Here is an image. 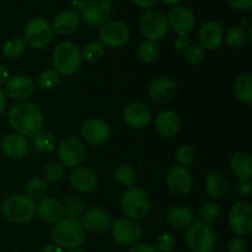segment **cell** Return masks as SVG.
Listing matches in <instances>:
<instances>
[{"mask_svg": "<svg viewBox=\"0 0 252 252\" xmlns=\"http://www.w3.org/2000/svg\"><path fill=\"white\" fill-rule=\"evenodd\" d=\"M7 80H9V71H7L6 66L0 64V86L6 84Z\"/></svg>", "mask_w": 252, "mask_h": 252, "instance_id": "51", "label": "cell"}, {"mask_svg": "<svg viewBox=\"0 0 252 252\" xmlns=\"http://www.w3.org/2000/svg\"><path fill=\"white\" fill-rule=\"evenodd\" d=\"M112 235L120 245L133 246L142 238V229L132 219H118L112 224Z\"/></svg>", "mask_w": 252, "mask_h": 252, "instance_id": "13", "label": "cell"}, {"mask_svg": "<svg viewBox=\"0 0 252 252\" xmlns=\"http://www.w3.org/2000/svg\"><path fill=\"white\" fill-rule=\"evenodd\" d=\"M26 192L31 199H42L47 193L46 182L41 177H33L26 185Z\"/></svg>", "mask_w": 252, "mask_h": 252, "instance_id": "36", "label": "cell"}, {"mask_svg": "<svg viewBox=\"0 0 252 252\" xmlns=\"http://www.w3.org/2000/svg\"><path fill=\"white\" fill-rule=\"evenodd\" d=\"M194 214L189 207L176 206L172 207L167 213V220L172 226L177 229H184L193 223Z\"/></svg>", "mask_w": 252, "mask_h": 252, "instance_id": "29", "label": "cell"}, {"mask_svg": "<svg viewBox=\"0 0 252 252\" xmlns=\"http://www.w3.org/2000/svg\"><path fill=\"white\" fill-rule=\"evenodd\" d=\"M85 213V204L79 197H70L66 199L65 204L63 206V216L65 218H75L84 216Z\"/></svg>", "mask_w": 252, "mask_h": 252, "instance_id": "34", "label": "cell"}, {"mask_svg": "<svg viewBox=\"0 0 252 252\" xmlns=\"http://www.w3.org/2000/svg\"><path fill=\"white\" fill-rule=\"evenodd\" d=\"M59 159L63 165L69 167L79 166L86 158V148L78 138L68 137L61 142L58 147Z\"/></svg>", "mask_w": 252, "mask_h": 252, "instance_id": "12", "label": "cell"}, {"mask_svg": "<svg viewBox=\"0 0 252 252\" xmlns=\"http://www.w3.org/2000/svg\"><path fill=\"white\" fill-rule=\"evenodd\" d=\"M83 225L91 233H105L112 226V219L110 214L101 208H93L85 212L83 216Z\"/></svg>", "mask_w": 252, "mask_h": 252, "instance_id": "19", "label": "cell"}, {"mask_svg": "<svg viewBox=\"0 0 252 252\" xmlns=\"http://www.w3.org/2000/svg\"><path fill=\"white\" fill-rule=\"evenodd\" d=\"M123 117L127 125L134 128H143L152 120V113L147 105L142 102H132L125 108Z\"/></svg>", "mask_w": 252, "mask_h": 252, "instance_id": "21", "label": "cell"}, {"mask_svg": "<svg viewBox=\"0 0 252 252\" xmlns=\"http://www.w3.org/2000/svg\"><path fill=\"white\" fill-rule=\"evenodd\" d=\"M251 189L252 185L250 180H240V181L238 182V185H236V191H238V193L243 197H250Z\"/></svg>", "mask_w": 252, "mask_h": 252, "instance_id": "47", "label": "cell"}, {"mask_svg": "<svg viewBox=\"0 0 252 252\" xmlns=\"http://www.w3.org/2000/svg\"><path fill=\"white\" fill-rule=\"evenodd\" d=\"M224 30L217 21H208L202 26L199 31V46L203 49L214 51L221 46L224 41Z\"/></svg>", "mask_w": 252, "mask_h": 252, "instance_id": "18", "label": "cell"}, {"mask_svg": "<svg viewBox=\"0 0 252 252\" xmlns=\"http://www.w3.org/2000/svg\"><path fill=\"white\" fill-rule=\"evenodd\" d=\"M33 145L41 153L53 152L57 147L56 135L52 132H48V130L41 129L33 135Z\"/></svg>", "mask_w": 252, "mask_h": 252, "instance_id": "31", "label": "cell"}, {"mask_svg": "<svg viewBox=\"0 0 252 252\" xmlns=\"http://www.w3.org/2000/svg\"><path fill=\"white\" fill-rule=\"evenodd\" d=\"M233 174L240 180H250L252 175V159L248 153H236L230 160Z\"/></svg>", "mask_w": 252, "mask_h": 252, "instance_id": "28", "label": "cell"}, {"mask_svg": "<svg viewBox=\"0 0 252 252\" xmlns=\"http://www.w3.org/2000/svg\"><path fill=\"white\" fill-rule=\"evenodd\" d=\"M121 207L128 219H132V220L143 219L149 214L150 209H152V198L144 189L130 186L123 193L122 199H121Z\"/></svg>", "mask_w": 252, "mask_h": 252, "instance_id": "4", "label": "cell"}, {"mask_svg": "<svg viewBox=\"0 0 252 252\" xmlns=\"http://www.w3.org/2000/svg\"><path fill=\"white\" fill-rule=\"evenodd\" d=\"M1 150L6 157L11 159H22L29 153L30 147L27 140L22 135L7 134L1 140Z\"/></svg>", "mask_w": 252, "mask_h": 252, "instance_id": "24", "label": "cell"}, {"mask_svg": "<svg viewBox=\"0 0 252 252\" xmlns=\"http://www.w3.org/2000/svg\"><path fill=\"white\" fill-rule=\"evenodd\" d=\"M112 15L110 0H86L81 7V17L90 26H101Z\"/></svg>", "mask_w": 252, "mask_h": 252, "instance_id": "10", "label": "cell"}, {"mask_svg": "<svg viewBox=\"0 0 252 252\" xmlns=\"http://www.w3.org/2000/svg\"><path fill=\"white\" fill-rule=\"evenodd\" d=\"M52 38H53V29L44 17H34L24 30V41L32 48H44L51 43Z\"/></svg>", "mask_w": 252, "mask_h": 252, "instance_id": "8", "label": "cell"}, {"mask_svg": "<svg viewBox=\"0 0 252 252\" xmlns=\"http://www.w3.org/2000/svg\"><path fill=\"white\" fill-rule=\"evenodd\" d=\"M86 234L83 223L75 218H64L52 229V239L59 248L75 250L85 241Z\"/></svg>", "mask_w": 252, "mask_h": 252, "instance_id": "2", "label": "cell"}, {"mask_svg": "<svg viewBox=\"0 0 252 252\" xmlns=\"http://www.w3.org/2000/svg\"><path fill=\"white\" fill-rule=\"evenodd\" d=\"M196 159V152L192 147L185 145L181 147L176 153V160L181 166H187V165L192 164Z\"/></svg>", "mask_w": 252, "mask_h": 252, "instance_id": "43", "label": "cell"}, {"mask_svg": "<svg viewBox=\"0 0 252 252\" xmlns=\"http://www.w3.org/2000/svg\"><path fill=\"white\" fill-rule=\"evenodd\" d=\"M115 177L121 185L130 187L133 186V184H134L135 181V172L129 165H121V166H118V169L116 170Z\"/></svg>", "mask_w": 252, "mask_h": 252, "instance_id": "40", "label": "cell"}, {"mask_svg": "<svg viewBox=\"0 0 252 252\" xmlns=\"http://www.w3.org/2000/svg\"><path fill=\"white\" fill-rule=\"evenodd\" d=\"M138 57L144 63H153L159 57V47L153 41H144L138 47Z\"/></svg>", "mask_w": 252, "mask_h": 252, "instance_id": "35", "label": "cell"}, {"mask_svg": "<svg viewBox=\"0 0 252 252\" xmlns=\"http://www.w3.org/2000/svg\"><path fill=\"white\" fill-rule=\"evenodd\" d=\"M176 245L174 235L170 233L160 234L155 240V250L158 252H171Z\"/></svg>", "mask_w": 252, "mask_h": 252, "instance_id": "41", "label": "cell"}, {"mask_svg": "<svg viewBox=\"0 0 252 252\" xmlns=\"http://www.w3.org/2000/svg\"><path fill=\"white\" fill-rule=\"evenodd\" d=\"M166 182L170 191L177 196H185V194L189 193L192 186H193V179L191 176V172L181 165L170 169Z\"/></svg>", "mask_w": 252, "mask_h": 252, "instance_id": "16", "label": "cell"}, {"mask_svg": "<svg viewBox=\"0 0 252 252\" xmlns=\"http://www.w3.org/2000/svg\"><path fill=\"white\" fill-rule=\"evenodd\" d=\"M36 212L39 218L48 224H56L63 217V204L56 198L46 197L37 204Z\"/></svg>", "mask_w": 252, "mask_h": 252, "instance_id": "22", "label": "cell"}, {"mask_svg": "<svg viewBox=\"0 0 252 252\" xmlns=\"http://www.w3.org/2000/svg\"><path fill=\"white\" fill-rule=\"evenodd\" d=\"M189 248L193 252H212L216 248L217 236L209 224L197 221L191 224L186 234Z\"/></svg>", "mask_w": 252, "mask_h": 252, "instance_id": "6", "label": "cell"}, {"mask_svg": "<svg viewBox=\"0 0 252 252\" xmlns=\"http://www.w3.org/2000/svg\"><path fill=\"white\" fill-rule=\"evenodd\" d=\"M83 63V56L75 43L70 41H63L57 44L53 51V69L58 74L71 75L76 73Z\"/></svg>", "mask_w": 252, "mask_h": 252, "instance_id": "3", "label": "cell"}, {"mask_svg": "<svg viewBox=\"0 0 252 252\" xmlns=\"http://www.w3.org/2000/svg\"><path fill=\"white\" fill-rule=\"evenodd\" d=\"M167 22H169V26L179 36H187L194 29L196 19H194L193 12L189 7L175 6L174 9L170 10Z\"/></svg>", "mask_w": 252, "mask_h": 252, "instance_id": "14", "label": "cell"}, {"mask_svg": "<svg viewBox=\"0 0 252 252\" xmlns=\"http://www.w3.org/2000/svg\"><path fill=\"white\" fill-rule=\"evenodd\" d=\"M5 107H6V95H5V91L0 88V117L5 112Z\"/></svg>", "mask_w": 252, "mask_h": 252, "instance_id": "52", "label": "cell"}, {"mask_svg": "<svg viewBox=\"0 0 252 252\" xmlns=\"http://www.w3.org/2000/svg\"><path fill=\"white\" fill-rule=\"evenodd\" d=\"M42 252H63V249L59 248L56 244H49V245L44 246Z\"/></svg>", "mask_w": 252, "mask_h": 252, "instance_id": "53", "label": "cell"}, {"mask_svg": "<svg viewBox=\"0 0 252 252\" xmlns=\"http://www.w3.org/2000/svg\"><path fill=\"white\" fill-rule=\"evenodd\" d=\"M150 97L154 101L160 103L169 102L176 96L177 94V84L174 79L166 78H158L150 84L149 88Z\"/></svg>", "mask_w": 252, "mask_h": 252, "instance_id": "20", "label": "cell"}, {"mask_svg": "<svg viewBox=\"0 0 252 252\" xmlns=\"http://www.w3.org/2000/svg\"><path fill=\"white\" fill-rule=\"evenodd\" d=\"M133 1L137 6L142 7V9H150L157 4L158 0H133Z\"/></svg>", "mask_w": 252, "mask_h": 252, "instance_id": "50", "label": "cell"}, {"mask_svg": "<svg viewBox=\"0 0 252 252\" xmlns=\"http://www.w3.org/2000/svg\"><path fill=\"white\" fill-rule=\"evenodd\" d=\"M229 226L238 235H249L252 231V207L248 202H238L229 213Z\"/></svg>", "mask_w": 252, "mask_h": 252, "instance_id": "11", "label": "cell"}, {"mask_svg": "<svg viewBox=\"0 0 252 252\" xmlns=\"http://www.w3.org/2000/svg\"><path fill=\"white\" fill-rule=\"evenodd\" d=\"M228 2L236 11H248L252 7V0H228Z\"/></svg>", "mask_w": 252, "mask_h": 252, "instance_id": "46", "label": "cell"}, {"mask_svg": "<svg viewBox=\"0 0 252 252\" xmlns=\"http://www.w3.org/2000/svg\"><path fill=\"white\" fill-rule=\"evenodd\" d=\"M199 216L203 219L204 223H213V221H216L219 217L218 206H217L216 203H212V202L203 204L202 208L199 209Z\"/></svg>", "mask_w": 252, "mask_h": 252, "instance_id": "42", "label": "cell"}, {"mask_svg": "<svg viewBox=\"0 0 252 252\" xmlns=\"http://www.w3.org/2000/svg\"><path fill=\"white\" fill-rule=\"evenodd\" d=\"M64 174H65V167L63 164H58V162H49L46 165L43 170V176L44 179L48 182H58L63 179Z\"/></svg>", "mask_w": 252, "mask_h": 252, "instance_id": "39", "label": "cell"}, {"mask_svg": "<svg viewBox=\"0 0 252 252\" xmlns=\"http://www.w3.org/2000/svg\"><path fill=\"white\" fill-rule=\"evenodd\" d=\"M81 135L91 145H101L110 137V127L100 118H90L81 126Z\"/></svg>", "mask_w": 252, "mask_h": 252, "instance_id": "17", "label": "cell"}, {"mask_svg": "<svg viewBox=\"0 0 252 252\" xmlns=\"http://www.w3.org/2000/svg\"><path fill=\"white\" fill-rule=\"evenodd\" d=\"M162 1L167 5H176L179 4V2H181L182 0H162Z\"/></svg>", "mask_w": 252, "mask_h": 252, "instance_id": "54", "label": "cell"}, {"mask_svg": "<svg viewBox=\"0 0 252 252\" xmlns=\"http://www.w3.org/2000/svg\"><path fill=\"white\" fill-rule=\"evenodd\" d=\"M206 192L211 198H223L229 189V184L226 177L219 172H213L208 175L204 182Z\"/></svg>", "mask_w": 252, "mask_h": 252, "instance_id": "27", "label": "cell"}, {"mask_svg": "<svg viewBox=\"0 0 252 252\" xmlns=\"http://www.w3.org/2000/svg\"><path fill=\"white\" fill-rule=\"evenodd\" d=\"M70 184L76 191L89 193L97 187V176L88 167H76L70 175Z\"/></svg>", "mask_w": 252, "mask_h": 252, "instance_id": "23", "label": "cell"}, {"mask_svg": "<svg viewBox=\"0 0 252 252\" xmlns=\"http://www.w3.org/2000/svg\"><path fill=\"white\" fill-rule=\"evenodd\" d=\"M228 47L234 49H240L248 42V34L244 27H231L228 32H226V36H224Z\"/></svg>", "mask_w": 252, "mask_h": 252, "instance_id": "32", "label": "cell"}, {"mask_svg": "<svg viewBox=\"0 0 252 252\" xmlns=\"http://www.w3.org/2000/svg\"><path fill=\"white\" fill-rule=\"evenodd\" d=\"M68 252H85V251H83V250H78V249H75V250H69Z\"/></svg>", "mask_w": 252, "mask_h": 252, "instance_id": "55", "label": "cell"}, {"mask_svg": "<svg viewBox=\"0 0 252 252\" xmlns=\"http://www.w3.org/2000/svg\"><path fill=\"white\" fill-rule=\"evenodd\" d=\"M7 120L12 129L22 137H33L43 126V115L39 107L27 101L12 106L7 113Z\"/></svg>", "mask_w": 252, "mask_h": 252, "instance_id": "1", "label": "cell"}, {"mask_svg": "<svg viewBox=\"0 0 252 252\" xmlns=\"http://www.w3.org/2000/svg\"><path fill=\"white\" fill-rule=\"evenodd\" d=\"M234 93L241 102H252V83L250 74H241L236 78L235 83H234Z\"/></svg>", "mask_w": 252, "mask_h": 252, "instance_id": "30", "label": "cell"}, {"mask_svg": "<svg viewBox=\"0 0 252 252\" xmlns=\"http://www.w3.org/2000/svg\"><path fill=\"white\" fill-rule=\"evenodd\" d=\"M155 127L160 135L165 138H171L179 132L180 120L176 113L172 111H162L157 117Z\"/></svg>", "mask_w": 252, "mask_h": 252, "instance_id": "26", "label": "cell"}, {"mask_svg": "<svg viewBox=\"0 0 252 252\" xmlns=\"http://www.w3.org/2000/svg\"><path fill=\"white\" fill-rule=\"evenodd\" d=\"M130 32L127 25L121 21H107L101 25L98 38L102 46L118 48L129 41Z\"/></svg>", "mask_w": 252, "mask_h": 252, "instance_id": "9", "label": "cell"}, {"mask_svg": "<svg viewBox=\"0 0 252 252\" xmlns=\"http://www.w3.org/2000/svg\"><path fill=\"white\" fill-rule=\"evenodd\" d=\"M25 51H26V42L20 37L10 38L9 41L5 42L4 47H2V53L9 59L19 58L25 53Z\"/></svg>", "mask_w": 252, "mask_h": 252, "instance_id": "33", "label": "cell"}, {"mask_svg": "<svg viewBox=\"0 0 252 252\" xmlns=\"http://www.w3.org/2000/svg\"><path fill=\"white\" fill-rule=\"evenodd\" d=\"M80 17L75 11H62L53 19L52 29L59 34H70L78 30Z\"/></svg>", "mask_w": 252, "mask_h": 252, "instance_id": "25", "label": "cell"}, {"mask_svg": "<svg viewBox=\"0 0 252 252\" xmlns=\"http://www.w3.org/2000/svg\"><path fill=\"white\" fill-rule=\"evenodd\" d=\"M139 27L148 41L157 42L164 38L169 32V22L164 12L160 10L149 9L140 17Z\"/></svg>", "mask_w": 252, "mask_h": 252, "instance_id": "7", "label": "cell"}, {"mask_svg": "<svg viewBox=\"0 0 252 252\" xmlns=\"http://www.w3.org/2000/svg\"><path fill=\"white\" fill-rule=\"evenodd\" d=\"M34 93V81L29 76L16 75L9 78L5 84V95L11 100L24 102Z\"/></svg>", "mask_w": 252, "mask_h": 252, "instance_id": "15", "label": "cell"}, {"mask_svg": "<svg viewBox=\"0 0 252 252\" xmlns=\"http://www.w3.org/2000/svg\"><path fill=\"white\" fill-rule=\"evenodd\" d=\"M204 58V49L199 44H189L185 51V59L189 64H197Z\"/></svg>", "mask_w": 252, "mask_h": 252, "instance_id": "44", "label": "cell"}, {"mask_svg": "<svg viewBox=\"0 0 252 252\" xmlns=\"http://www.w3.org/2000/svg\"><path fill=\"white\" fill-rule=\"evenodd\" d=\"M59 83V74L57 73L56 69L48 68L42 71L37 79V84L43 90H51L56 88L57 84Z\"/></svg>", "mask_w": 252, "mask_h": 252, "instance_id": "37", "label": "cell"}, {"mask_svg": "<svg viewBox=\"0 0 252 252\" xmlns=\"http://www.w3.org/2000/svg\"><path fill=\"white\" fill-rule=\"evenodd\" d=\"M189 44H191V42H189V38L187 36H179L174 42L175 49L181 52V53H185V51L189 48Z\"/></svg>", "mask_w": 252, "mask_h": 252, "instance_id": "48", "label": "cell"}, {"mask_svg": "<svg viewBox=\"0 0 252 252\" xmlns=\"http://www.w3.org/2000/svg\"><path fill=\"white\" fill-rule=\"evenodd\" d=\"M103 54H105V48H103L102 44L100 42L93 41L86 44L81 56L90 63H96V62L101 61Z\"/></svg>", "mask_w": 252, "mask_h": 252, "instance_id": "38", "label": "cell"}, {"mask_svg": "<svg viewBox=\"0 0 252 252\" xmlns=\"http://www.w3.org/2000/svg\"><path fill=\"white\" fill-rule=\"evenodd\" d=\"M228 252H248V243L243 238H234L229 241Z\"/></svg>", "mask_w": 252, "mask_h": 252, "instance_id": "45", "label": "cell"}, {"mask_svg": "<svg viewBox=\"0 0 252 252\" xmlns=\"http://www.w3.org/2000/svg\"><path fill=\"white\" fill-rule=\"evenodd\" d=\"M128 252H158L150 244H135L129 249Z\"/></svg>", "mask_w": 252, "mask_h": 252, "instance_id": "49", "label": "cell"}, {"mask_svg": "<svg viewBox=\"0 0 252 252\" xmlns=\"http://www.w3.org/2000/svg\"><path fill=\"white\" fill-rule=\"evenodd\" d=\"M36 203L25 194H12L2 203V214L9 221L24 224L31 220L36 214Z\"/></svg>", "mask_w": 252, "mask_h": 252, "instance_id": "5", "label": "cell"}]
</instances>
